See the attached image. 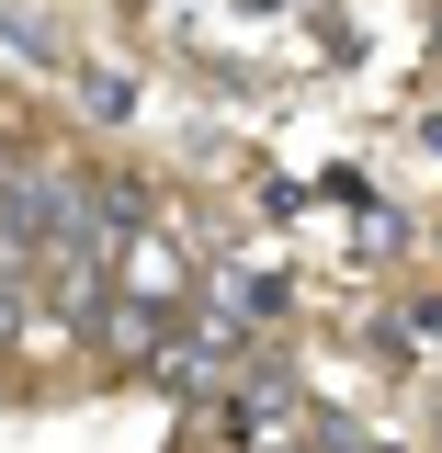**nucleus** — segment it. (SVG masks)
<instances>
[{
    "instance_id": "obj_1",
    "label": "nucleus",
    "mask_w": 442,
    "mask_h": 453,
    "mask_svg": "<svg viewBox=\"0 0 442 453\" xmlns=\"http://www.w3.org/2000/svg\"><path fill=\"white\" fill-rule=\"evenodd\" d=\"M295 363H273V351H261V363H250V351H238V374H227V442H273L283 419H295Z\"/></svg>"
},
{
    "instance_id": "obj_2",
    "label": "nucleus",
    "mask_w": 442,
    "mask_h": 453,
    "mask_svg": "<svg viewBox=\"0 0 442 453\" xmlns=\"http://www.w3.org/2000/svg\"><path fill=\"white\" fill-rule=\"evenodd\" d=\"M273 306H283V283H273V273H216V283H205V318H193V329L250 351V340L273 329Z\"/></svg>"
},
{
    "instance_id": "obj_3",
    "label": "nucleus",
    "mask_w": 442,
    "mask_h": 453,
    "mask_svg": "<svg viewBox=\"0 0 442 453\" xmlns=\"http://www.w3.org/2000/svg\"><path fill=\"white\" fill-rule=\"evenodd\" d=\"M0 46L23 57V68H57V57H68V46H46V23H35V12H12V0H0Z\"/></svg>"
},
{
    "instance_id": "obj_4",
    "label": "nucleus",
    "mask_w": 442,
    "mask_h": 453,
    "mask_svg": "<svg viewBox=\"0 0 442 453\" xmlns=\"http://www.w3.org/2000/svg\"><path fill=\"white\" fill-rule=\"evenodd\" d=\"M80 103L103 113V125H125V113H136V91H125V80H113V68H80Z\"/></svg>"
}]
</instances>
